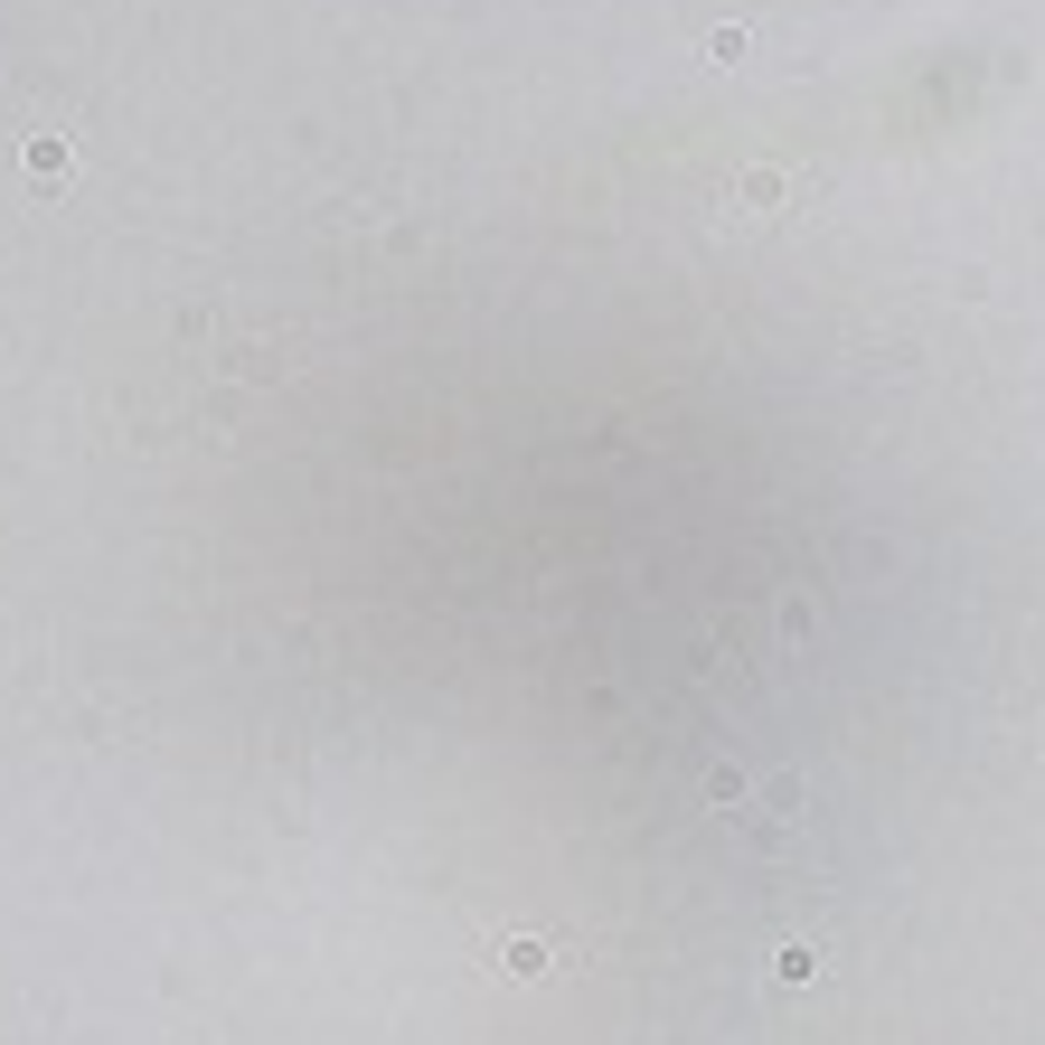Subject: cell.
<instances>
[{
  "mask_svg": "<svg viewBox=\"0 0 1045 1045\" xmlns=\"http://www.w3.org/2000/svg\"><path fill=\"white\" fill-rule=\"evenodd\" d=\"M67 161H76V151H67V133H28V141H20V170H28L38 188H57V180H67Z\"/></svg>",
  "mask_w": 1045,
  "mask_h": 1045,
  "instance_id": "1",
  "label": "cell"
},
{
  "mask_svg": "<svg viewBox=\"0 0 1045 1045\" xmlns=\"http://www.w3.org/2000/svg\"><path fill=\"white\" fill-rule=\"evenodd\" d=\"M499 971H509V979H537V971H547V942H528V932H509V942H499Z\"/></svg>",
  "mask_w": 1045,
  "mask_h": 1045,
  "instance_id": "2",
  "label": "cell"
}]
</instances>
